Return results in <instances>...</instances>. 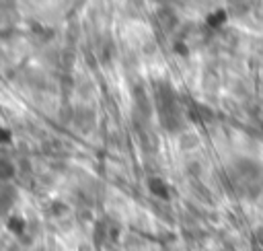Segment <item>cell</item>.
<instances>
[{"label": "cell", "instance_id": "cell-1", "mask_svg": "<svg viewBox=\"0 0 263 251\" xmlns=\"http://www.w3.org/2000/svg\"><path fill=\"white\" fill-rule=\"evenodd\" d=\"M177 140H179V146H181V148H185V150H187V148H193V146H197V144H199V136H197L195 132H189V130L181 132Z\"/></svg>", "mask_w": 263, "mask_h": 251}, {"label": "cell", "instance_id": "cell-2", "mask_svg": "<svg viewBox=\"0 0 263 251\" xmlns=\"http://www.w3.org/2000/svg\"><path fill=\"white\" fill-rule=\"evenodd\" d=\"M12 175H14V167H12V163L6 160V158H2V160H0V181H8Z\"/></svg>", "mask_w": 263, "mask_h": 251}]
</instances>
